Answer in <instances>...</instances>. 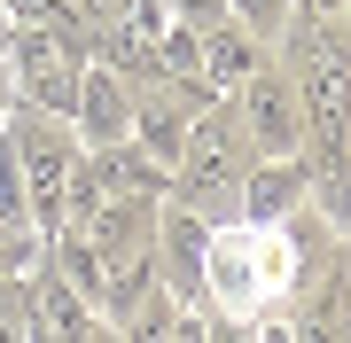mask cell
<instances>
[{"mask_svg":"<svg viewBox=\"0 0 351 343\" xmlns=\"http://www.w3.org/2000/svg\"><path fill=\"white\" fill-rule=\"evenodd\" d=\"M250 164H258V140L242 125V110L219 94V102H203L188 117V149H180V164H172V203H188L195 218L219 227V218H234Z\"/></svg>","mask_w":351,"mask_h":343,"instance_id":"cell-1","label":"cell"},{"mask_svg":"<svg viewBox=\"0 0 351 343\" xmlns=\"http://www.w3.org/2000/svg\"><path fill=\"white\" fill-rule=\"evenodd\" d=\"M8 78H16V102L24 110H55L71 117L78 102V78H86V47L55 24H16L8 39Z\"/></svg>","mask_w":351,"mask_h":343,"instance_id":"cell-2","label":"cell"},{"mask_svg":"<svg viewBox=\"0 0 351 343\" xmlns=\"http://www.w3.org/2000/svg\"><path fill=\"white\" fill-rule=\"evenodd\" d=\"M226 102L242 110V125H250V140H258V156H304V110H297V78H289V63H265L242 78Z\"/></svg>","mask_w":351,"mask_h":343,"instance_id":"cell-3","label":"cell"},{"mask_svg":"<svg viewBox=\"0 0 351 343\" xmlns=\"http://www.w3.org/2000/svg\"><path fill=\"white\" fill-rule=\"evenodd\" d=\"M156 281L172 296H195L211 289V218H195L188 203H172L164 195V211H156Z\"/></svg>","mask_w":351,"mask_h":343,"instance_id":"cell-4","label":"cell"},{"mask_svg":"<svg viewBox=\"0 0 351 343\" xmlns=\"http://www.w3.org/2000/svg\"><path fill=\"white\" fill-rule=\"evenodd\" d=\"M304 203H313V164H304V156H258L250 179H242L234 218H250V227H289Z\"/></svg>","mask_w":351,"mask_h":343,"instance_id":"cell-5","label":"cell"},{"mask_svg":"<svg viewBox=\"0 0 351 343\" xmlns=\"http://www.w3.org/2000/svg\"><path fill=\"white\" fill-rule=\"evenodd\" d=\"M71 125L86 149H110V140L133 133V86L117 78L110 63H86V78H78V102H71Z\"/></svg>","mask_w":351,"mask_h":343,"instance_id":"cell-6","label":"cell"},{"mask_svg":"<svg viewBox=\"0 0 351 343\" xmlns=\"http://www.w3.org/2000/svg\"><path fill=\"white\" fill-rule=\"evenodd\" d=\"M195 39H203V78H211V86H219V94H234V86H242V78H250V71L265 63V55H274V39H258V31H250V24H242V16H234V8H226V16H219V24H203Z\"/></svg>","mask_w":351,"mask_h":343,"instance_id":"cell-7","label":"cell"},{"mask_svg":"<svg viewBox=\"0 0 351 343\" xmlns=\"http://www.w3.org/2000/svg\"><path fill=\"white\" fill-rule=\"evenodd\" d=\"M149 289H156V242H133V250H101V289H94L101 320L133 312Z\"/></svg>","mask_w":351,"mask_h":343,"instance_id":"cell-8","label":"cell"},{"mask_svg":"<svg viewBox=\"0 0 351 343\" xmlns=\"http://www.w3.org/2000/svg\"><path fill=\"white\" fill-rule=\"evenodd\" d=\"M0 335H39V312H32V273H0Z\"/></svg>","mask_w":351,"mask_h":343,"instance_id":"cell-9","label":"cell"},{"mask_svg":"<svg viewBox=\"0 0 351 343\" xmlns=\"http://www.w3.org/2000/svg\"><path fill=\"white\" fill-rule=\"evenodd\" d=\"M226 8H234L258 39H281V24H289V0H226Z\"/></svg>","mask_w":351,"mask_h":343,"instance_id":"cell-10","label":"cell"},{"mask_svg":"<svg viewBox=\"0 0 351 343\" xmlns=\"http://www.w3.org/2000/svg\"><path fill=\"white\" fill-rule=\"evenodd\" d=\"M219 16H226V0H164V24H188V31L219 24Z\"/></svg>","mask_w":351,"mask_h":343,"instance_id":"cell-11","label":"cell"},{"mask_svg":"<svg viewBox=\"0 0 351 343\" xmlns=\"http://www.w3.org/2000/svg\"><path fill=\"white\" fill-rule=\"evenodd\" d=\"M8 110H16V78H8V63H0V125H8Z\"/></svg>","mask_w":351,"mask_h":343,"instance_id":"cell-12","label":"cell"},{"mask_svg":"<svg viewBox=\"0 0 351 343\" xmlns=\"http://www.w3.org/2000/svg\"><path fill=\"white\" fill-rule=\"evenodd\" d=\"M297 16H343V0H297Z\"/></svg>","mask_w":351,"mask_h":343,"instance_id":"cell-13","label":"cell"}]
</instances>
